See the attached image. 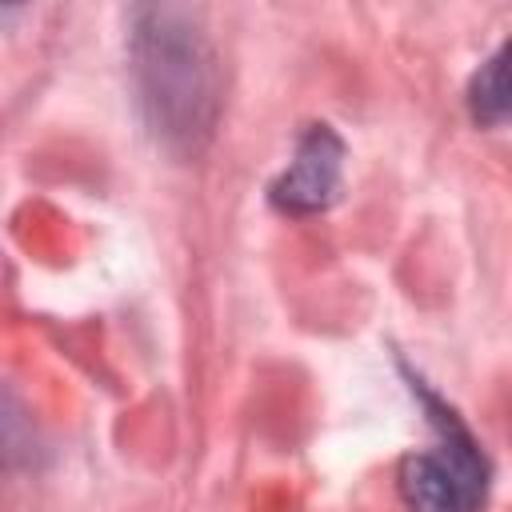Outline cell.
Wrapping results in <instances>:
<instances>
[{"label":"cell","instance_id":"6da1fadb","mask_svg":"<svg viewBox=\"0 0 512 512\" xmlns=\"http://www.w3.org/2000/svg\"><path fill=\"white\" fill-rule=\"evenodd\" d=\"M132 76L140 108L168 148L196 152L212 136L220 108V68L192 12L136 8Z\"/></svg>","mask_w":512,"mask_h":512},{"label":"cell","instance_id":"7a4b0ae2","mask_svg":"<svg viewBox=\"0 0 512 512\" xmlns=\"http://www.w3.org/2000/svg\"><path fill=\"white\" fill-rule=\"evenodd\" d=\"M408 380L436 428L432 448L408 452L400 460L396 484L408 512H480L488 496V456L480 452L476 436L460 424V416L436 392H428L424 380Z\"/></svg>","mask_w":512,"mask_h":512},{"label":"cell","instance_id":"3957f363","mask_svg":"<svg viewBox=\"0 0 512 512\" xmlns=\"http://www.w3.org/2000/svg\"><path fill=\"white\" fill-rule=\"evenodd\" d=\"M344 140L332 124H308L296 140L288 168L268 184V200L284 216H316L340 200Z\"/></svg>","mask_w":512,"mask_h":512},{"label":"cell","instance_id":"277c9868","mask_svg":"<svg viewBox=\"0 0 512 512\" xmlns=\"http://www.w3.org/2000/svg\"><path fill=\"white\" fill-rule=\"evenodd\" d=\"M468 116L484 128L512 124V40H504L468 80Z\"/></svg>","mask_w":512,"mask_h":512}]
</instances>
